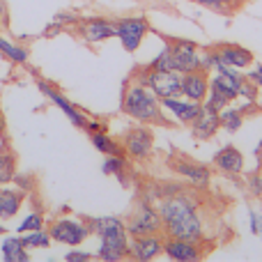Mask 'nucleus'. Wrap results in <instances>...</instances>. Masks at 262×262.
I'll return each mask as SVG.
<instances>
[{"instance_id": "obj_1", "label": "nucleus", "mask_w": 262, "mask_h": 262, "mask_svg": "<svg viewBox=\"0 0 262 262\" xmlns=\"http://www.w3.org/2000/svg\"><path fill=\"white\" fill-rule=\"evenodd\" d=\"M157 207L159 214H161V232H166V237L207 244L203 216H200L198 203L191 193L180 189H168L159 198Z\"/></svg>"}, {"instance_id": "obj_2", "label": "nucleus", "mask_w": 262, "mask_h": 262, "mask_svg": "<svg viewBox=\"0 0 262 262\" xmlns=\"http://www.w3.org/2000/svg\"><path fill=\"white\" fill-rule=\"evenodd\" d=\"M122 113L140 124H157V127H170V120L163 115L161 99L143 83V78L134 72V78L124 83L122 90Z\"/></svg>"}, {"instance_id": "obj_3", "label": "nucleus", "mask_w": 262, "mask_h": 262, "mask_svg": "<svg viewBox=\"0 0 262 262\" xmlns=\"http://www.w3.org/2000/svg\"><path fill=\"white\" fill-rule=\"evenodd\" d=\"M92 235L99 237L97 258L104 262H120L129 258V232L118 216H83Z\"/></svg>"}, {"instance_id": "obj_4", "label": "nucleus", "mask_w": 262, "mask_h": 262, "mask_svg": "<svg viewBox=\"0 0 262 262\" xmlns=\"http://www.w3.org/2000/svg\"><path fill=\"white\" fill-rule=\"evenodd\" d=\"M124 226H127V232L131 237L157 235V232H161V214H159V207L138 195V200H136Z\"/></svg>"}, {"instance_id": "obj_5", "label": "nucleus", "mask_w": 262, "mask_h": 262, "mask_svg": "<svg viewBox=\"0 0 262 262\" xmlns=\"http://www.w3.org/2000/svg\"><path fill=\"white\" fill-rule=\"evenodd\" d=\"M163 44H166L168 53H170V67L180 74H186L191 69L200 67V46L191 39H182V37H168L161 35Z\"/></svg>"}, {"instance_id": "obj_6", "label": "nucleus", "mask_w": 262, "mask_h": 262, "mask_svg": "<svg viewBox=\"0 0 262 262\" xmlns=\"http://www.w3.org/2000/svg\"><path fill=\"white\" fill-rule=\"evenodd\" d=\"M143 83L159 97V99H166V97H182V74L175 69H138Z\"/></svg>"}, {"instance_id": "obj_7", "label": "nucleus", "mask_w": 262, "mask_h": 262, "mask_svg": "<svg viewBox=\"0 0 262 262\" xmlns=\"http://www.w3.org/2000/svg\"><path fill=\"white\" fill-rule=\"evenodd\" d=\"M166 163L175 175L184 177L195 189H205V186H209V182H212V170H209V166L193 161V159H189L186 154H180V152H175V149L170 152Z\"/></svg>"}, {"instance_id": "obj_8", "label": "nucleus", "mask_w": 262, "mask_h": 262, "mask_svg": "<svg viewBox=\"0 0 262 262\" xmlns=\"http://www.w3.org/2000/svg\"><path fill=\"white\" fill-rule=\"evenodd\" d=\"M49 235L53 242L64 246H81L88 237L92 235L90 226L85 223V219H55L49 223Z\"/></svg>"}, {"instance_id": "obj_9", "label": "nucleus", "mask_w": 262, "mask_h": 262, "mask_svg": "<svg viewBox=\"0 0 262 262\" xmlns=\"http://www.w3.org/2000/svg\"><path fill=\"white\" fill-rule=\"evenodd\" d=\"M149 32V23L145 16H124L115 21V37L120 39L127 53H136L143 44L145 35Z\"/></svg>"}, {"instance_id": "obj_10", "label": "nucleus", "mask_w": 262, "mask_h": 262, "mask_svg": "<svg viewBox=\"0 0 262 262\" xmlns=\"http://www.w3.org/2000/svg\"><path fill=\"white\" fill-rule=\"evenodd\" d=\"M122 147L124 154L134 161H147L154 152V134L147 127H131L122 136Z\"/></svg>"}, {"instance_id": "obj_11", "label": "nucleus", "mask_w": 262, "mask_h": 262, "mask_svg": "<svg viewBox=\"0 0 262 262\" xmlns=\"http://www.w3.org/2000/svg\"><path fill=\"white\" fill-rule=\"evenodd\" d=\"M37 90L41 92V95L46 97V99L51 101V104L55 106V108H60L64 113V118L69 120V122L74 124V127H78V129H85V124H88V118L85 115L81 113V111L76 108V106L72 104V101L67 99V97L64 95H60L58 90H55L53 85H51V83H46V81H39V78H37Z\"/></svg>"}, {"instance_id": "obj_12", "label": "nucleus", "mask_w": 262, "mask_h": 262, "mask_svg": "<svg viewBox=\"0 0 262 262\" xmlns=\"http://www.w3.org/2000/svg\"><path fill=\"white\" fill-rule=\"evenodd\" d=\"M205 246L207 244H198V242H189V239H177V237H166L163 239V253L170 260L177 262H195L205 258Z\"/></svg>"}, {"instance_id": "obj_13", "label": "nucleus", "mask_w": 262, "mask_h": 262, "mask_svg": "<svg viewBox=\"0 0 262 262\" xmlns=\"http://www.w3.org/2000/svg\"><path fill=\"white\" fill-rule=\"evenodd\" d=\"M244 74L242 69H235V67H226L221 72H216V76L209 81V90L219 92L221 97H226L228 101H235L239 99V88H242V81H244Z\"/></svg>"}, {"instance_id": "obj_14", "label": "nucleus", "mask_w": 262, "mask_h": 262, "mask_svg": "<svg viewBox=\"0 0 262 262\" xmlns=\"http://www.w3.org/2000/svg\"><path fill=\"white\" fill-rule=\"evenodd\" d=\"M78 35L88 41V44H99V41H106L111 37H115V21H108V18H78L76 23Z\"/></svg>"}, {"instance_id": "obj_15", "label": "nucleus", "mask_w": 262, "mask_h": 262, "mask_svg": "<svg viewBox=\"0 0 262 262\" xmlns=\"http://www.w3.org/2000/svg\"><path fill=\"white\" fill-rule=\"evenodd\" d=\"M209 92V72L203 67H195L191 72L182 74V95L191 101L203 104Z\"/></svg>"}, {"instance_id": "obj_16", "label": "nucleus", "mask_w": 262, "mask_h": 262, "mask_svg": "<svg viewBox=\"0 0 262 262\" xmlns=\"http://www.w3.org/2000/svg\"><path fill=\"white\" fill-rule=\"evenodd\" d=\"M163 253V237L159 235H140L131 237L129 242V258L138 262H149Z\"/></svg>"}, {"instance_id": "obj_17", "label": "nucleus", "mask_w": 262, "mask_h": 262, "mask_svg": "<svg viewBox=\"0 0 262 262\" xmlns=\"http://www.w3.org/2000/svg\"><path fill=\"white\" fill-rule=\"evenodd\" d=\"M191 127V134L195 136L198 140H209L216 136V131L221 129V120H219V113L212 108H205L200 104V113L195 115V120L189 124Z\"/></svg>"}, {"instance_id": "obj_18", "label": "nucleus", "mask_w": 262, "mask_h": 262, "mask_svg": "<svg viewBox=\"0 0 262 262\" xmlns=\"http://www.w3.org/2000/svg\"><path fill=\"white\" fill-rule=\"evenodd\" d=\"M212 49L216 51V55L228 64V67L246 69V67L253 64V53H251L246 46H239V44H214Z\"/></svg>"}, {"instance_id": "obj_19", "label": "nucleus", "mask_w": 262, "mask_h": 262, "mask_svg": "<svg viewBox=\"0 0 262 262\" xmlns=\"http://www.w3.org/2000/svg\"><path fill=\"white\" fill-rule=\"evenodd\" d=\"M161 106H163V111L172 113L182 124H186V127H189L195 120V115L200 113L198 101H191V99H186V97L184 99H180V97H166V99H161Z\"/></svg>"}, {"instance_id": "obj_20", "label": "nucleus", "mask_w": 262, "mask_h": 262, "mask_svg": "<svg viewBox=\"0 0 262 262\" xmlns=\"http://www.w3.org/2000/svg\"><path fill=\"white\" fill-rule=\"evenodd\" d=\"M214 168H219L226 175H239L244 170V154L235 147V145H226L221 147L212 159Z\"/></svg>"}, {"instance_id": "obj_21", "label": "nucleus", "mask_w": 262, "mask_h": 262, "mask_svg": "<svg viewBox=\"0 0 262 262\" xmlns=\"http://www.w3.org/2000/svg\"><path fill=\"white\" fill-rule=\"evenodd\" d=\"M23 203H26V191L23 189H0V221H9L21 212Z\"/></svg>"}, {"instance_id": "obj_22", "label": "nucleus", "mask_w": 262, "mask_h": 262, "mask_svg": "<svg viewBox=\"0 0 262 262\" xmlns=\"http://www.w3.org/2000/svg\"><path fill=\"white\" fill-rule=\"evenodd\" d=\"M3 260L5 262H28L30 253H28V246L21 242V235H9L3 242Z\"/></svg>"}, {"instance_id": "obj_23", "label": "nucleus", "mask_w": 262, "mask_h": 262, "mask_svg": "<svg viewBox=\"0 0 262 262\" xmlns=\"http://www.w3.org/2000/svg\"><path fill=\"white\" fill-rule=\"evenodd\" d=\"M127 170H129L127 154H115V157H106L104 163H101V172H104V175H108V177H118V180L122 182V186H129Z\"/></svg>"}, {"instance_id": "obj_24", "label": "nucleus", "mask_w": 262, "mask_h": 262, "mask_svg": "<svg viewBox=\"0 0 262 262\" xmlns=\"http://www.w3.org/2000/svg\"><path fill=\"white\" fill-rule=\"evenodd\" d=\"M90 143L92 147L97 149V152H101L104 157H115V154H124V147L120 140L111 138L106 131H95V134H90Z\"/></svg>"}, {"instance_id": "obj_25", "label": "nucleus", "mask_w": 262, "mask_h": 262, "mask_svg": "<svg viewBox=\"0 0 262 262\" xmlns=\"http://www.w3.org/2000/svg\"><path fill=\"white\" fill-rule=\"evenodd\" d=\"M0 55H5V58L14 64H26L28 58H30V51L23 44H14V41L0 37Z\"/></svg>"}, {"instance_id": "obj_26", "label": "nucleus", "mask_w": 262, "mask_h": 262, "mask_svg": "<svg viewBox=\"0 0 262 262\" xmlns=\"http://www.w3.org/2000/svg\"><path fill=\"white\" fill-rule=\"evenodd\" d=\"M244 108H232V106H226V108L219 113V120H221V129L230 131V134H235V131L242 129V124H244Z\"/></svg>"}, {"instance_id": "obj_27", "label": "nucleus", "mask_w": 262, "mask_h": 262, "mask_svg": "<svg viewBox=\"0 0 262 262\" xmlns=\"http://www.w3.org/2000/svg\"><path fill=\"white\" fill-rule=\"evenodd\" d=\"M191 3L200 5V7L209 9V12H216V14H235L244 5V0H191Z\"/></svg>"}, {"instance_id": "obj_28", "label": "nucleus", "mask_w": 262, "mask_h": 262, "mask_svg": "<svg viewBox=\"0 0 262 262\" xmlns=\"http://www.w3.org/2000/svg\"><path fill=\"white\" fill-rule=\"evenodd\" d=\"M16 175V154L14 152H0V186H7L14 182Z\"/></svg>"}, {"instance_id": "obj_29", "label": "nucleus", "mask_w": 262, "mask_h": 262, "mask_svg": "<svg viewBox=\"0 0 262 262\" xmlns=\"http://www.w3.org/2000/svg\"><path fill=\"white\" fill-rule=\"evenodd\" d=\"M21 242L28 246V251H30V249H49L53 239H51V235H49V230H46V228H39V230L23 232Z\"/></svg>"}, {"instance_id": "obj_30", "label": "nucleus", "mask_w": 262, "mask_h": 262, "mask_svg": "<svg viewBox=\"0 0 262 262\" xmlns=\"http://www.w3.org/2000/svg\"><path fill=\"white\" fill-rule=\"evenodd\" d=\"M39 228H44V214L30 212V214H26V219L18 223L14 232H16V235H23V232H30V230H39Z\"/></svg>"}, {"instance_id": "obj_31", "label": "nucleus", "mask_w": 262, "mask_h": 262, "mask_svg": "<svg viewBox=\"0 0 262 262\" xmlns=\"http://www.w3.org/2000/svg\"><path fill=\"white\" fill-rule=\"evenodd\" d=\"M78 18L81 16H76V14H72V12H60V14H55V18H53V23H58V26H76L78 23Z\"/></svg>"}, {"instance_id": "obj_32", "label": "nucleus", "mask_w": 262, "mask_h": 262, "mask_svg": "<svg viewBox=\"0 0 262 262\" xmlns=\"http://www.w3.org/2000/svg\"><path fill=\"white\" fill-rule=\"evenodd\" d=\"M249 189L253 195H258V198H262V170L253 172V175L249 177Z\"/></svg>"}, {"instance_id": "obj_33", "label": "nucleus", "mask_w": 262, "mask_h": 262, "mask_svg": "<svg viewBox=\"0 0 262 262\" xmlns=\"http://www.w3.org/2000/svg\"><path fill=\"white\" fill-rule=\"evenodd\" d=\"M92 258H95V255L88 253V251H67V253H64V260L67 262H88Z\"/></svg>"}, {"instance_id": "obj_34", "label": "nucleus", "mask_w": 262, "mask_h": 262, "mask_svg": "<svg viewBox=\"0 0 262 262\" xmlns=\"http://www.w3.org/2000/svg\"><path fill=\"white\" fill-rule=\"evenodd\" d=\"M249 219H251V232H253V235H258L260 228H262V214L260 212H251Z\"/></svg>"}, {"instance_id": "obj_35", "label": "nucleus", "mask_w": 262, "mask_h": 262, "mask_svg": "<svg viewBox=\"0 0 262 262\" xmlns=\"http://www.w3.org/2000/svg\"><path fill=\"white\" fill-rule=\"evenodd\" d=\"M85 131H88V134H95V131H106V124L99 122V120H88Z\"/></svg>"}, {"instance_id": "obj_36", "label": "nucleus", "mask_w": 262, "mask_h": 262, "mask_svg": "<svg viewBox=\"0 0 262 262\" xmlns=\"http://www.w3.org/2000/svg\"><path fill=\"white\" fill-rule=\"evenodd\" d=\"M246 76H249L251 81H253L258 88H262V64H258V67H255L253 72H249V74H246Z\"/></svg>"}, {"instance_id": "obj_37", "label": "nucleus", "mask_w": 262, "mask_h": 262, "mask_svg": "<svg viewBox=\"0 0 262 262\" xmlns=\"http://www.w3.org/2000/svg\"><path fill=\"white\" fill-rule=\"evenodd\" d=\"M255 159H258V170H262V140L258 147H255Z\"/></svg>"}, {"instance_id": "obj_38", "label": "nucleus", "mask_w": 262, "mask_h": 262, "mask_svg": "<svg viewBox=\"0 0 262 262\" xmlns=\"http://www.w3.org/2000/svg\"><path fill=\"white\" fill-rule=\"evenodd\" d=\"M5 129H7V122H5V115L0 111V136H5Z\"/></svg>"}, {"instance_id": "obj_39", "label": "nucleus", "mask_w": 262, "mask_h": 262, "mask_svg": "<svg viewBox=\"0 0 262 262\" xmlns=\"http://www.w3.org/2000/svg\"><path fill=\"white\" fill-rule=\"evenodd\" d=\"M5 18H7V14H5V5L0 3V21H5Z\"/></svg>"}, {"instance_id": "obj_40", "label": "nucleus", "mask_w": 262, "mask_h": 262, "mask_svg": "<svg viewBox=\"0 0 262 262\" xmlns=\"http://www.w3.org/2000/svg\"><path fill=\"white\" fill-rule=\"evenodd\" d=\"M7 232H9V230H7V228H5V226H3V221H0V235H7Z\"/></svg>"}, {"instance_id": "obj_41", "label": "nucleus", "mask_w": 262, "mask_h": 262, "mask_svg": "<svg viewBox=\"0 0 262 262\" xmlns=\"http://www.w3.org/2000/svg\"><path fill=\"white\" fill-rule=\"evenodd\" d=\"M258 235H260V239H262V228H260V232H258Z\"/></svg>"}, {"instance_id": "obj_42", "label": "nucleus", "mask_w": 262, "mask_h": 262, "mask_svg": "<svg viewBox=\"0 0 262 262\" xmlns=\"http://www.w3.org/2000/svg\"><path fill=\"white\" fill-rule=\"evenodd\" d=\"M244 3H246V0H244Z\"/></svg>"}]
</instances>
